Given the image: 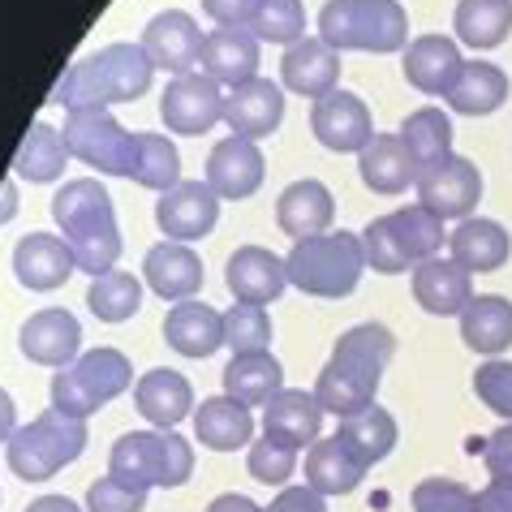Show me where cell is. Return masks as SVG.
I'll return each mask as SVG.
<instances>
[{
	"mask_svg": "<svg viewBox=\"0 0 512 512\" xmlns=\"http://www.w3.org/2000/svg\"><path fill=\"white\" fill-rule=\"evenodd\" d=\"M392 353H396V336L383 323L349 327V332L336 340L332 362L323 366L319 383H315V401L323 414L353 418V414H362V409H371Z\"/></svg>",
	"mask_w": 512,
	"mask_h": 512,
	"instance_id": "cell-1",
	"label": "cell"
},
{
	"mask_svg": "<svg viewBox=\"0 0 512 512\" xmlns=\"http://www.w3.org/2000/svg\"><path fill=\"white\" fill-rule=\"evenodd\" d=\"M52 220L61 224L65 246L74 254V263L91 276H104L121 259V229L112 216V198L108 190L91 177L69 181L65 190H56L52 198Z\"/></svg>",
	"mask_w": 512,
	"mask_h": 512,
	"instance_id": "cell-2",
	"label": "cell"
},
{
	"mask_svg": "<svg viewBox=\"0 0 512 512\" xmlns=\"http://www.w3.org/2000/svg\"><path fill=\"white\" fill-rule=\"evenodd\" d=\"M151 56L142 52V44H108L104 52L78 61L56 87V104H65L69 112L78 108H108V104H134L138 95H147L151 87Z\"/></svg>",
	"mask_w": 512,
	"mask_h": 512,
	"instance_id": "cell-3",
	"label": "cell"
},
{
	"mask_svg": "<svg viewBox=\"0 0 512 512\" xmlns=\"http://www.w3.org/2000/svg\"><path fill=\"white\" fill-rule=\"evenodd\" d=\"M319 39L332 52H401L409 18L396 0H327L319 9Z\"/></svg>",
	"mask_w": 512,
	"mask_h": 512,
	"instance_id": "cell-4",
	"label": "cell"
},
{
	"mask_svg": "<svg viewBox=\"0 0 512 512\" xmlns=\"http://www.w3.org/2000/svg\"><path fill=\"white\" fill-rule=\"evenodd\" d=\"M284 272H289V284L302 289L310 297H345L358 289V280L366 272V250L362 237L353 233H319L297 241L284 259Z\"/></svg>",
	"mask_w": 512,
	"mask_h": 512,
	"instance_id": "cell-5",
	"label": "cell"
},
{
	"mask_svg": "<svg viewBox=\"0 0 512 512\" xmlns=\"http://www.w3.org/2000/svg\"><path fill=\"white\" fill-rule=\"evenodd\" d=\"M439 246H444V220H439L435 211H426L422 203L401 207V211H392V216H379L366 224V233H362L366 263L383 276L405 272L409 263L435 259Z\"/></svg>",
	"mask_w": 512,
	"mask_h": 512,
	"instance_id": "cell-6",
	"label": "cell"
},
{
	"mask_svg": "<svg viewBox=\"0 0 512 512\" xmlns=\"http://www.w3.org/2000/svg\"><path fill=\"white\" fill-rule=\"evenodd\" d=\"M108 474L130 487H181L194 474V448L173 431H130L117 439Z\"/></svg>",
	"mask_w": 512,
	"mask_h": 512,
	"instance_id": "cell-7",
	"label": "cell"
},
{
	"mask_svg": "<svg viewBox=\"0 0 512 512\" xmlns=\"http://www.w3.org/2000/svg\"><path fill=\"white\" fill-rule=\"evenodd\" d=\"M130 383H134V366L121 349H91L74 366H61V375L52 379V409L65 418L87 422L99 405L117 401Z\"/></svg>",
	"mask_w": 512,
	"mask_h": 512,
	"instance_id": "cell-8",
	"label": "cell"
},
{
	"mask_svg": "<svg viewBox=\"0 0 512 512\" xmlns=\"http://www.w3.org/2000/svg\"><path fill=\"white\" fill-rule=\"evenodd\" d=\"M82 448H87V422L48 409L31 426L13 431L5 452H9V469L22 482H44L52 474H61L69 461H78Z\"/></svg>",
	"mask_w": 512,
	"mask_h": 512,
	"instance_id": "cell-9",
	"label": "cell"
},
{
	"mask_svg": "<svg viewBox=\"0 0 512 512\" xmlns=\"http://www.w3.org/2000/svg\"><path fill=\"white\" fill-rule=\"evenodd\" d=\"M65 147L78 155L82 164L99 168L108 177H130L138 160V134H130L117 117H108V108H78L65 121Z\"/></svg>",
	"mask_w": 512,
	"mask_h": 512,
	"instance_id": "cell-10",
	"label": "cell"
},
{
	"mask_svg": "<svg viewBox=\"0 0 512 512\" xmlns=\"http://www.w3.org/2000/svg\"><path fill=\"white\" fill-rule=\"evenodd\" d=\"M414 186H418V203L435 211L439 220H469V211L482 198V173L465 155H448L444 164L422 168Z\"/></svg>",
	"mask_w": 512,
	"mask_h": 512,
	"instance_id": "cell-11",
	"label": "cell"
},
{
	"mask_svg": "<svg viewBox=\"0 0 512 512\" xmlns=\"http://www.w3.org/2000/svg\"><path fill=\"white\" fill-rule=\"evenodd\" d=\"M160 117L173 134L198 138L216 121H224V95L207 74H181L168 82V91L160 99Z\"/></svg>",
	"mask_w": 512,
	"mask_h": 512,
	"instance_id": "cell-12",
	"label": "cell"
},
{
	"mask_svg": "<svg viewBox=\"0 0 512 512\" xmlns=\"http://www.w3.org/2000/svg\"><path fill=\"white\" fill-rule=\"evenodd\" d=\"M220 220V198L207 181H181L155 203V224L173 241H198L216 229Z\"/></svg>",
	"mask_w": 512,
	"mask_h": 512,
	"instance_id": "cell-13",
	"label": "cell"
},
{
	"mask_svg": "<svg viewBox=\"0 0 512 512\" xmlns=\"http://www.w3.org/2000/svg\"><path fill=\"white\" fill-rule=\"evenodd\" d=\"M310 130H315V138L327 151H362L366 142L375 138L371 112L349 91H327L323 99H315V108H310Z\"/></svg>",
	"mask_w": 512,
	"mask_h": 512,
	"instance_id": "cell-14",
	"label": "cell"
},
{
	"mask_svg": "<svg viewBox=\"0 0 512 512\" xmlns=\"http://www.w3.org/2000/svg\"><path fill=\"white\" fill-rule=\"evenodd\" d=\"M142 52L151 56L155 69H168V74H190L198 65V52H203V31H198V22L190 13L181 9H168L160 18L147 22V31H142Z\"/></svg>",
	"mask_w": 512,
	"mask_h": 512,
	"instance_id": "cell-15",
	"label": "cell"
},
{
	"mask_svg": "<svg viewBox=\"0 0 512 512\" xmlns=\"http://www.w3.org/2000/svg\"><path fill=\"white\" fill-rule=\"evenodd\" d=\"M207 186L216 198H250L263 186V151L250 138H224L207 155Z\"/></svg>",
	"mask_w": 512,
	"mask_h": 512,
	"instance_id": "cell-16",
	"label": "cell"
},
{
	"mask_svg": "<svg viewBox=\"0 0 512 512\" xmlns=\"http://www.w3.org/2000/svg\"><path fill=\"white\" fill-rule=\"evenodd\" d=\"M280 117H284V95L267 78H250L224 95V121H229V130L237 138H250V142L267 138L280 125Z\"/></svg>",
	"mask_w": 512,
	"mask_h": 512,
	"instance_id": "cell-17",
	"label": "cell"
},
{
	"mask_svg": "<svg viewBox=\"0 0 512 512\" xmlns=\"http://www.w3.org/2000/svg\"><path fill=\"white\" fill-rule=\"evenodd\" d=\"M74 254H69L65 237H52V233H31L18 241V250H13V272L26 289L35 293H52L61 289V284L74 276Z\"/></svg>",
	"mask_w": 512,
	"mask_h": 512,
	"instance_id": "cell-18",
	"label": "cell"
},
{
	"mask_svg": "<svg viewBox=\"0 0 512 512\" xmlns=\"http://www.w3.org/2000/svg\"><path fill=\"white\" fill-rule=\"evenodd\" d=\"M198 65L203 74L224 87H241V82L254 78L259 69V39L250 31H233V26H220V31L203 35V52H198Z\"/></svg>",
	"mask_w": 512,
	"mask_h": 512,
	"instance_id": "cell-19",
	"label": "cell"
},
{
	"mask_svg": "<svg viewBox=\"0 0 512 512\" xmlns=\"http://www.w3.org/2000/svg\"><path fill=\"white\" fill-rule=\"evenodd\" d=\"M142 276L164 302H190V297L203 289V263L186 241H160V246L147 250V263H142Z\"/></svg>",
	"mask_w": 512,
	"mask_h": 512,
	"instance_id": "cell-20",
	"label": "cell"
},
{
	"mask_svg": "<svg viewBox=\"0 0 512 512\" xmlns=\"http://www.w3.org/2000/svg\"><path fill=\"white\" fill-rule=\"evenodd\" d=\"M229 293L237 302H254V306H267L276 302L289 284V272H284V259H276L272 250L263 246H241L233 259H229Z\"/></svg>",
	"mask_w": 512,
	"mask_h": 512,
	"instance_id": "cell-21",
	"label": "cell"
},
{
	"mask_svg": "<svg viewBox=\"0 0 512 512\" xmlns=\"http://www.w3.org/2000/svg\"><path fill=\"white\" fill-rule=\"evenodd\" d=\"M78 340H82V327L69 310H39L18 332L22 353L39 366H65L78 353Z\"/></svg>",
	"mask_w": 512,
	"mask_h": 512,
	"instance_id": "cell-22",
	"label": "cell"
},
{
	"mask_svg": "<svg viewBox=\"0 0 512 512\" xmlns=\"http://www.w3.org/2000/svg\"><path fill=\"white\" fill-rule=\"evenodd\" d=\"M280 78L284 87L306 95V99H323L327 91H336L340 78V56L323 44V39H297L280 61Z\"/></svg>",
	"mask_w": 512,
	"mask_h": 512,
	"instance_id": "cell-23",
	"label": "cell"
},
{
	"mask_svg": "<svg viewBox=\"0 0 512 512\" xmlns=\"http://www.w3.org/2000/svg\"><path fill=\"white\" fill-rule=\"evenodd\" d=\"M332 216H336L332 190H327L323 181H315V177L293 181V186L276 198V220H280V229L289 233V237H297V241L319 237L327 224H332Z\"/></svg>",
	"mask_w": 512,
	"mask_h": 512,
	"instance_id": "cell-24",
	"label": "cell"
},
{
	"mask_svg": "<svg viewBox=\"0 0 512 512\" xmlns=\"http://www.w3.org/2000/svg\"><path fill=\"white\" fill-rule=\"evenodd\" d=\"M414 297L422 310L448 319V315H461L474 302V284H469L465 267H457L452 259H422L414 272Z\"/></svg>",
	"mask_w": 512,
	"mask_h": 512,
	"instance_id": "cell-25",
	"label": "cell"
},
{
	"mask_svg": "<svg viewBox=\"0 0 512 512\" xmlns=\"http://www.w3.org/2000/svg\"><path fill=\"white\" fill-rule=\"evenodd\" d=\"M461 52L444 35H422L405 48V78L409 87H418L422 95H448V87L461 74Z\"/></svg>",
	"mask_w": 512,
	"mask_h": 512,
	"instance_id": "cell-26",
	"label": "cell"
},
{
	"mask_svg": "<svg viewBox=\"0 0 512 512\" xmlns=\"http://www.w3.org/2000/svg\"><path fill=\"white\" fill-rule=\"evenodd\" d=\"M319 426H323V409L315 401V392H302V388H280L263 409V431L293 448L315 444Z\"/></svg>",
	"mask_w": 512,
	"mask_h": 512,
	"instance_id": "cell-27",
	"label": "cell"
},
{
	"mask_svg": "<svg viewBox=\"0 0 512 512\" xmlns=\"http://www.w3.org/2000/svg\"><path fill=\"white\" fill-rule=\"evenodd\" d=\"M358 168H362L366 190L375 194H401L409 181H418V164L401 142V134H375L358 151Z\"/></svg>",
	"mask_w": 512,
	"mask_h": 512,
	"instance_id": "cell-28",
	"label": "cell"
},
{
	"mask_svg": "<svg viewBox=\"0 0 512 512\" xmlns=\"http://www.w3.org/2000/svg\"><path fill=\"white\" fill-rule=\"evenodd\" d=\"M164 340L181 358H211V353L224 345V315H216V310L203 302H181L168 310Z\"/></svg>",
	"mask_w": 512,
	"mask_h": 512,
	"instance_id": "cell-29",
	"label": "cell"
},
{
	"mask_svg": "<svg viewBox=\"0 0 512 512\" xmlns=\"http://www.w3.org/2000/svg\"><path fill=\"white\" fill-rule=\"evenodd\" d=\"M134 401H138V414L147 418L151 426L168 431V426H177L194 409V388H190L186 375L164 371V366H160V371H147L138 379Z\"/></svg>",
	"mask_w": 512,
	"mask_h": 512,
	"instance_id": "cell-30",
	"label": "cell"
},
{
	"mask_svg": "<svg viewBox=\"0 0 512 512\" xmlns=\"http://www.w3.org/2000/svg\"><path fill=\"white\" fill-rule=\"evenodd\" d=\"M448 250H452V263L465 267L469 276L474 272H500L508 263V233L504 224L495 220H461L457 233L448 237Z\"/></svg>",
	"mask_w": 512,
	"mask_h": 512,
	"instance_id": "cell-31",
	"label": "cell"
},
{
	"mask_svg": "<svg viewBox=\"0 0 512 512\" xmlns=\"http://www.w3.org/2000/svg\"><path fill=\"white\" fill-rule=\"evenodd\" d=\"M194 435H198V444L211 448V452H237L241 444H250L254 418H250L246 405L233 401V396H211V401H203L194 414Z\"/></svg>",
	"mask_w": 512,
	"mask_h": 512,
	"instance_id": "cell-32",
	"label": "cell"
},
{
	"mask_svg": "<svg viewBox=\"0 0 512 512\" xmlns=\"http://www.w3.org/2000/svg\"><path fill=\"white\" fill-rule=\"evenodd\" d=\"M444 99H448L452 112H461V117H487V112H495L508 99V74L500 65H487V61H465Z\"/></svg>",
	"mask_w": 512,
	"mask_h": 512,
	"instance_id": "cell-33",
	"label": "cell"
},
{
	"mask_svg": "<svg viewBox=\"0 0 512 512\" xmlns=\"http://www.w3.org/2000/svg\"><path fill=\"white\" fill-rule=\"evenodd\" d=\"M461 340L474 353H504L512 345V302L500 293H487V297H474L465 310H461Z\"/></svg>",
	"mask_w": 512,
	"mask_h": 512,
	"instance_id": "cell-34",
	"label": "cell"
},
{
	"mask_svg": "<svg viewBox=\"0 0 512 512\" xmlns=\"http://www.w3.org/2000/svg\"><path fill=\"white\" fill-rule=\"evenodd\" d=\"M336 439L345 444V452L362 469H371L396 448V418L388 414V409L371 405V409H362V414H353V418H340Z\"/></svg>",
	"mask_w": 512,
	"mask_h": 512,
	"instance_id": "cell-35",
	"label": "cell"
},
{
	"mask_svg": "<svg viewBox=\"0 0 512 512\" xmlns=\"http://www.w3.org/2000/svg\"><path fill=\"white\" fill-rule=\"evenodd\" d=\"M284 371L272 353H237V358L224 366V396H233L241 405H267L280 392Z\"/></svg>",
	"mask_w": 512,
	"mask_h": 512,
	"instance_id": "cell-36",
	"label": "cell"
},
{
	"mask_svg": "<svg viewBox=\"0 0 512 512\" xmlns=\"http://www.w3.org/2000/svg\"><path fill=\"white\" fill-rule=\"evenodd\" d=\"M366 469L345 452V444L332 439H315L306 452V487L319 495H349L362 482Z\"/></svg>",
	"mask_w": 512,
	"mask_h": 512,
	"instance_id": "cell-37",
	"label": "cell"
},
{
	"mask_svg": "<svg viewBox=\"0 0 512 512\" xmlns=\"http://www.w3.org/2000/svg\"><path fill=\"white\" fill-rule=\"evenodd\" d=\"M65 155H69V147H65L61 130H52L48 121H35L31 130H26V138H22L13 168H18V177L44 186V181H56L65 173Z\"/></svg>",
	"mask_w": 512,
	"mask_h": 512,
	"instance_id": "cell-38",
	"label": "cell"
},
{
	"mask_svg": "<svg viewBox=\"0 0 512 512\" xmlns=\"http://www.w3.org/2000/svg\"><path fill=\"white\" fill-rule=\"evenodd\" d=\"M401 142L409 147V155H414L418 173L422 168H435V164H444L452 155V121L439 108H418V112H409L405 117Z\"/></svg>",
	"mask_w": 512,
	"mask_h": 512,
	"instance_id": "cell-39",
	"label": "cell"
},
{
	"mask_svg": "<svg viewBox=\"0 0 512 512\" xmlns=\"http://www.w3.org/2000/svg\"><path fill=\"white\" fill-rule=\"evenodd\" d=\"M452 26H457L461 44L495 48V44H504L512 31V0H461Z\"/></svg>",
	"mask_w": 512,
	"mask_h": 512,
	"instance_id": "cell-40",
	"label": "cell"
},
{
	"mask_svg": "<svg viewBox=\"0 0 512 512\" xmlns=\"http://www.w3.org/2000/svg\"><path fill=\"white\" fill-rule=\"evenodd\" d=\"M87 306L99 323H125V319H134L142 306V284L130 272H104L91 280Z\"/></svg>",
	"mask_w": 512,
	"mask_h": 512,
	"instance_id": "cell-41",
	"label": "cell"
},
{
	"mask_svg": "<svg viewBox=\"0 0 512 512\" xmlns=\"http://www.w3.org/2000/svg\"><path fill=\"white\" fill-rule=\"evenodd\" d=\"M138 186L168 194L173 186H181V155L164 134H138V160L130 173Z\"/></svg>",
	"mask_w": 512,
	"mask_h": 512,
	"instance_id": "cell-42",
	"label": "cell"
},
{
	"mask_svg": "<svg viewBox=\"0 0 512 512\" xmlns=\"http://www.w3.org/2000/svg\"><path fill=\"white\" fill-rule=\"evenodd\" d=\"M224 345L237 353H263L272 345V315L267 306H254V302H237L224 310Z\"/></svg>",
	"mask_w": 512,
	"mask_h": 512,
	"instance_id": "cell-43",
	"label": "cell"
},
{
	"mask_svg": "<svg viewBox=\"0 0 512 512\" xmlns=\"http://www.w3.org/2000/svg\"><path fill=\"white\" fill-rule=\"evenodd\" d=\"M254 39H267V44H297L306 35V9L302 0H259L250 22Z\"/></svg>",
	"mask_w": 512,
	"mask_h": 512,
	"instance_id": "cell-44",
	"label": "cell"
},
{
	"mask_svg": "<svg viewBox=\"0 0 512 512\" xmlns=\"http://www.w3.org/2000/svg\"><path fill=\"white\" fill-rule=\"evenodd\" d=\"M246 465H250V478L254 482L280 487V482H289L293 469H297V448L284 444V439H276V435H263L259 444H250Z\"/></svg>",
	"mask_w": 512,
	"mask_h": 512,
	"instance_id": "cell-45",
	"label": "cell"
},
{
	"mask_svg": "<svg viewBox=\"0 0 512 512\" xmlns=\"http://www.w3.org/2000/svg\"><path fill=\"white\" fill-rule=\"evenodd\" d=\"M474 392H478V401L487 405L491 414H500V418L512 426V362L491 358L487 366H478Z\"/></svg>",
	"mask_w": 512,
	"mask_h": 512,
	"instance_id": "cell-46",
	"label": "cell"
},
{
	"mask_svg": "<svg viewBox=\"0 0 512 512\" xmlns=\"http://www.w3.org/2000/svg\"><path fill=\"white\" fill-rule=\"evenodd\" d=\"M474 491L457 478H422L414 487V512H465Z\"/></svg>",
	"mask_w": 512,
	"mask_h": 512,
	"instance_id": "cell-47",
	"label": "cell"
},
{
	"mask_svg": "<svg viewBox=\"0 0 512 512\" xmlns=\"http://www.w3.org/2000/svg\"><path fill=\"white\" fill-rule=\"evenodd\" d=\"M142 508H147V491L130 487V482H121L112 474L91 482V491H87V512H142Z\"/></svg>",
	"mask_w": 512,
	"mask_h": 512,
	"instance_id": "cell-48",
	"label": "cell"
},
{
	"mask_svg": "<svg viewBox=\"0 0 512 512\" xmlns=\"http://www.w3.org/2000/svg\"><path fill=\"white\" fill-rule=\"evenodd\" d=\"M482 465L491 478H512V426L504 422L491 439H482Z\"/></svg>",
	"mask_w": 512,
	"mask_h": 512,
	"instance_id": "cell-49",
	"label": "cell"
},
{
	"mask_svg": "<svg viewBox=\"0 0 512 512\" xmlns=\"http://www.w3.org/2000/svg\"><path fill=\"white\" fill-rule=\"evenodd\" d=\"M254 9H259V0H203L207 18H216L220 26H233V31H246L254 22Z\"/></svg>",
	"mask_w": 512,
	"mask_h": 512,
	"instance_id": "cell-50",
	"label": "cell"
},
{
	"mask_svg": "<svg viewBox=\"0 0 512 512\" xmlns=\"http://www.w3.org/2000/svg\"><path fill=\"white\" fill-rule=\"evenodd\" d=\"M465 512H512V478H491L482 491H474V504Z\"/></svg>",
	"mask_w": 512,
	"mask_h": 512,
	"instance_id": "cell-51",
	"label": "cell"
},
{
	"mask_svg": "<svg viewBox=\"0 0 512 512\" xmlns=\"http://www.w3.org/2000/svg\"><path fill=\"white\" fill-rule=\"evenodd\" d=\"M263 512H327V504H323V495L310 487H284L272 500V508H263Z\"/></svg>",
	"mask_w": 512,
	"mask_h": 512,
	"instance_id": "cell-52",
	"label": "cell"
},
{
	"mask_svg": "<svg viewBox=\"0 0 512 512\" xmlns=\"http://www.w3.org/2000/svg\"><path fill=\"white\" fill-rule=\"evenodd\" d=\"M207 512H263V508L246 500V495H216V500L207 504Z\"/></svg>",
	"mask_w": 512,
	"mask_h": 512,
	"instance_id": "cell-53",
	"label": "cell"
},
{
	"mask_svg": "<svg viewBox=\"0 0 512 512\" xmlns=\"http://www.w3.org/2000/svg\"><path fill=\"white\" fill-rule=\"evenodd\" d=\"M13 418H18V409H13V396L0 388V444L13 439Z\"/></svg>",
	"mask_w": 512,
	"mask_h": 512,
	"instance_id": "cell-54",
	"label": "cell"
},
{
	"mask_svg": "<svg viewBox=\"0 0 512 512\" xmlns=\"http://www.w3.org/2000/svg\"><path fill=\"white\" fill-rule=\"evenodd\" d=\"M26 512H82L74 500H65V495H44V500H35Z\"/></svg>",
	"mask_w": 512,
	"mask_h": 512,
	"instance_id": "cell-55",
	"label": "cell"
},
{
	"mask_svg": "<svg viewBox=\"0 0 512 512\" xmlns=\"http://www.w3.org/2000/svg\"><path fill=\"white\" fill-rule=\"evenodd\" d=\"M13 211H18V190H13V181H5V186H0V224H5Z\"/></svg>",
	"mask_w": 512,
	"mask_h": 512,
	"instance_id": "cell-56",
	"label": "cell"
}]
</instances>
